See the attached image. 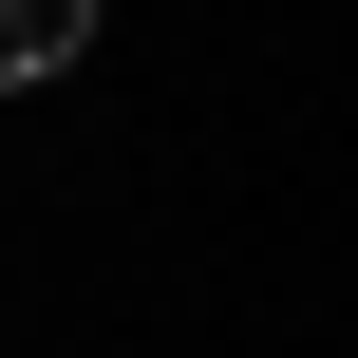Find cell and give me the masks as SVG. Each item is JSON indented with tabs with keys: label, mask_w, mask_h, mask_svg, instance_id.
Instances as JSON below:
<instances>
[{
	"label": "cell",
	"mask_w": 358,
	"mask_h": 358,
	"mask_svg": "<svg viewBox=\"0 0 358 358\" xmlns=\"http://www.w3.org/2000/svg\"><path fill=\"white\" fill-rule=\"evenodd\" d=\"M94 57V0H0V94L19 76H76Z\"/></svg>",
	"instance_id": "cell-1"
}]
</instances>
